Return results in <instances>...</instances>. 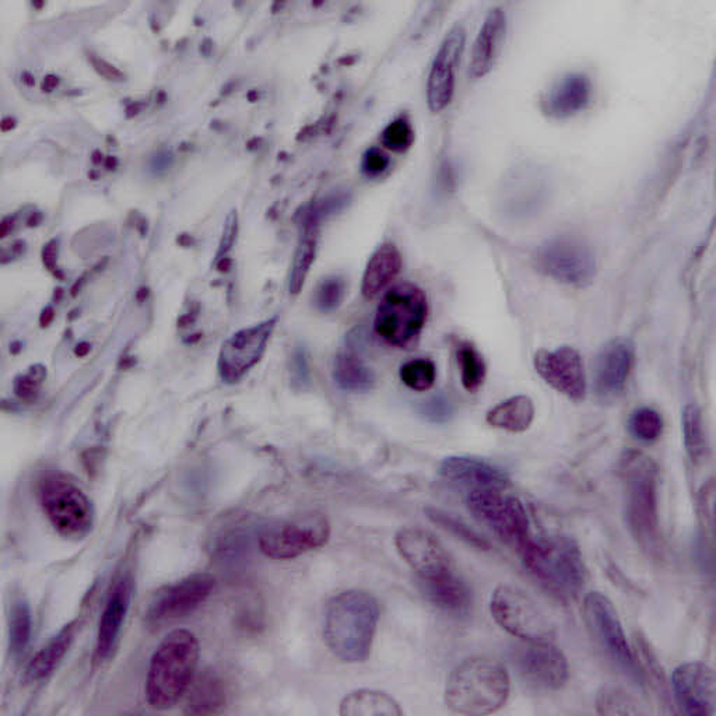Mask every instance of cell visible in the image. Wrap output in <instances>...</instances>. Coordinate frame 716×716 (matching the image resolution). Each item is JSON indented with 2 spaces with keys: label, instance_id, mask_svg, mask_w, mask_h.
Returning a JSON list of instances; mask_svg holds the SVG:
<instances>
[{
  "label": "cell",
  "instance_id": "d6986e66",
  "mask_svg": "<svg viewBox=\"0 0 716 716\" xmlns=\"http://www.w3.org/2000/svg\"><path fill=\"white\" fill-rule=\"evenodd\" d=\"M676 703L689 716H714L716 679L714 669L704 662L678 666L672 674Z\"/></svg>",
  "mask_w": 716,
  "mask_h": 716
},
{
  "label": "cell",
  "instance_id": "9a60e30c",
  "mask_svg": "<svg viewBox=\"0 0 716 716\" xmlns=\"http://www.w3.org/2000/svg\"><path fill=\"white\" fill-rule=\"evenodd\" d=\"M216 589L212 574L197 573L162 590L150 605L148 623L162 625L197 612Z\"/></svg>",
  "mask_w": 716,
  "mask_h": 716
},
{
  "label": "cell",
  "instance_id": "8992f818",
  "mask_svg": "<svg viewBox=\"0 0 716 716\" xmlns=\"http://www.w3.org/2000/svg\"><path fill=\"white\" fill-rule=\"evenodd\" d=\"M427 315V295L419 285H394L378 305L374 319L375 333L395 348H409L422 334Z\"/></svg>",
  "mask_w": 716,
  "mask_h": 716
},
{
  "label": "cell",
  "instance_id": "6da1fadb",
  "mask_svg": "<svg viewBox=\"0 0 716 716\" xmlns=\"http://www.w3.org/2000/svg\"><path fill=\"white\" fill-rule=\"evenodd\" d=\"M379 622L377 599L352 589L334 596L325 613L324 637L330 653L345 664H363L372 655Z\"/></svg>",
  "mask_w": 716,
  "mask_h": 716
},
{
  "label": "cell",
  "instance_id": "f907efd6",
  "mask_svg": "<svg viewBox=\"0 0 716 716\" xmlns=\"http://www.w3.org/2000/svg\"><path fill=\"white\" fill-rule=\"evenodd\" d=\"M105 167H107L108 169H113L117 167V160H115L114 157H108L107 163H105Z\"/></svg>",
  "mask_w": 716,
  "mask_h": 716
},
{
  "label": "cell",
  "instance_id": "5bb4252c",
  "mask_svg": "<svg viewBox=\"0 0 716 716\" xmlns=\"http://www.w3.org/2000/svg\"><path fill=\"white\" fill-rule=\"evenodd\" d=\"M524 682L540 691H557L567 683L568 660L550 641H524L514 653Z\"/></svg>",
  "mask_w": 716,
  "mask_h": 716
},
{
  "label": "cell",
  "instance_id": "52a82bcc",
  "mask_svg": "<svg viewBox=\"0 0 716 716\" xmlns=\"http://www.w3.org/2000/svg\"><path fill=\"white\" fill-rule=\"evenodd\" d=\"M536 268L554 282L584 289L598 273L595 250L577 235H555L538 248Z\"/></svg>",
  "mask_w": 716,
  "mask_h": 716
},
{
  "label": "cell",
  "instance_id": "44dd1931",
  "mask_svg": "<svg viewBox=\"0 0 716 716\" xmlns=\"http://www.w3.org/2000/svg\"><path fill=\"white\" fill-rule=\"evenodd\" d=\"M634 360V343L629 339L610 340L600 349L595 362V388L600 398L610 400L623 394Z\"/></svg>",
  "mask_w": 716,
  "mask_h": 716
},
{
  "label": "cell",
  "instance_id": "f6af8a7d",
  "mask_svg": "<svg viewBox=\"0 0 716 716\" xmlns=\"http://www.w3.org/2000/svg\"><path fill=\"white\" fill-rule=\"evenodd\" d=\"M714 492L713 482L704 485V490L701 492V507H703V515L701 517L705 520V527H708L711 530L714 529Z\"/></svg>",
  "mask_w": 716,
  "mask_h": 716
},
{
  "label": "cell",
  "instance_id": "1f68e13d",
  "mask_svg": "<svg viewBox=\"0 0 716 716\" xmlns=\"http://www.w3.org/2000/svg\"><path fill=\"white\" fill-rule=\"evenodd\" d=\"M684 447L694 463H701L707 457V434L703 413L697 404L685 406L682 414Z\"/></svg>",
  "mask_w": 716,
  "mask_h": 716
},
{
  "label": "cell",
  "instance_id": "bcb514c9",
  "mask_svg": "<svg viewBox=\"0 0 716 716\" xmlns=\"http://www.w3.org/2000/svg\"><path fill=\"white\" fill-rule=\"evenodd\" d=\"M92 63L94 69L105 79L121 80L124 78L121 70L113 67L111 63L105 62L104 59L92 58Z\"/></svg>",
  "mask_w": 716,
  "mask_h": 716
},
{
  "label": "cell",
  "instance_id": "277c9868",
  "mask_svg": "<svg viewBox=\"0 0 716 716\" xmlns=\"http://www.w3.org/2000/svg\"><path fill=\"white\" fill-rule=\"evenodd\" d=\"M510 678L503 664L484 656L465 659L450 672L445 685V704L459 715L497 713L507 703Z\"/></svg>",
  "mask_w": 716,
  "mask_h": 716
},
{
  "label": "cell",
  "instance_id": "d6a6232c",
  "mask_svg": "<svg viewBox=\"0 0 716 716\" xmlns=\"http://www.w3.org/2000/svg\"><path fill=\"white\" fill-rule=\"evenodd\" d=\"M315 228L309 227L304 238L295 249L292 270H290L289 289L290 293L298 294L302 292L305 279H307L309 269H312L315 254H317V235Z\"/></svg>",
  "mask_w": 716,
  "mask_h": 716
},
{
  "label": "cell",
  "instance_id": "f546056e",
  "mask_svg": "<svg viewBox=\"0 0 716 716\" xmlns=\"http://www.w3.org/2000/svg\"><path fill=\"white\" fill-rule=\"evenodd\" d=\"M340 715L402 716L403 711L392 695L384 691L364 689L345 695L340 704Z\"/></svg>",
  "mask_w": 716,
  "mask_h": 716
},
{
  "label": "cell",
  "instance_id": "7bdbcfd3",
  "mask_svg": "<svg viewBox=\"0 0 716 716\" xmlns=\"http://www.w3.org/2000/svg\"><path fill=\"white\" fill-rule=\"evenodd\" d=\"M389 167V159L387 154L380 152L379 149H369L367 153L364 154L363 159V172L367 174L368 177H378V175L387 172Z\"/></svg>",
  "mask_w": 716,
  "mask_h": 716
},
{
  "label": "cell",
  "instance_id": "cb8c5ba5",
  "mask_svg": "<svg viewBox=\"0 0 716 716\" xmlns=\"http://www.w3.org/2000/svg\"><path fill=\"white\" fill-rule=\"evenodd\" d=\"M508 20L504 9L494 8L485 16L479 30L470 54L469 74L472 79H482L492 72L503 51Z\"/></svg>",
  "mask_w": 716,
  "mask_h": 716
},
{
  "label": "cell",
  "instance_id": "ba28073f",
  "mask_svg": "<svg viewBox=\"0 0 716 716\" xmlns=\"http://www.w3.org/2000/svg\"><path fill=\"white\" fill-rule=\"evenodd\" d=\"M505 490H470L468 507L480 524L518 552L532 538L530 518L523 501Z\"/></svg>",
  "mask_w": 716,
  "mask_h": 716
},
{
  "label": "cell",
  "instance_id": "603a6c76",
  "mask_svg": "<svg viewBox=\"0 0 716 716\" xmlns=\"http://www.w3.org/2000/svg\"><path fill=\"white\" fill-rule=\"evenodd\" d=\"M439 474L470 490H505L509 485V476L504 469L465 455L445 458L439 465Z\"/></svg>",
  "mask_w": 716,
  "mask_h": 716
},
{
  "label": "cell",
  "instance_id": "2e32d148",
  "mask_svg": "<svg viewBox=\"0 0 716 716\" xmlns=\"http://www.w3.org/2000/svg\"><path fill=\"white\" fill-rule=\"evenodd\" d=\"M467 44V32L457 24L449 30L433 59L427 78V104L430 111L438 114L453 103L457 87V69Z\"/></svg>",
  "mask_w": 716,
  "mask_h": 716
},
{
  "label": "cell",
  "instance_id": "b9f144b4",
  "mask_svg": "<svg viewBox=\"0 0 716 716\" xmlns=\"http://www.w3.org/2000/svg\"><path fill=\"white\" fill-rule=\"evenodd\" d=\"M420 413H422L423 418L429 420L430 423H447L454 415V404L450 403V400L447 397H444V395H435V397L430 398L427 402L422 404Z\"/></svg>",
  "mask_w": 716,
  "mask_h": 716
},
{
  "label": "cell",
  "instance_id": "e575fe53",
  "mask_svg": "<svg viewBox=\"0 0 716 716\" xmlns=\"http://www.w3.org/2000/svg\"><path fill=\"white\" fill-rule=\"evenodd\" d=\"M32 637V610L26 599H17L12 606L9 622V644L14 656L26 650Z\"/></svg>",
  "mask_w": 716,
  "mask_h": 716
},
{
  "label": "cell",
  "instance_id": "c3c4849f",
  "mask_svg": "<svg viewBox=\"0 0 716 716\" xmlns=\"http://www.w3.org/2000/svg\"><path fill=\"white\" fill-rule=\"evenodd\" d=\"M14 127H16V121L10 117L4 118L2 124H0V128H2L3 132H9V130H12Z\"/></svg>",
  "mask_w": 716,
  "mask_h": 716
},
{
  "label": "cell",
  "instance_id": "d4e9b609",
  "mask_svg": "<svg viewBox=\"0 0 716 716\" xmlns=\"http://www.w3.org/2000/svg\"><path fill=\"white\" fill-rule=\"evenodd\" d=\"M402 270V255L397 245L384 244L368 259L363 274L362 292L365 298L378 297Z\"/></svg>",
  "mask_w": 716,
  "mask_h": 716
},
{
  "label": "cell",
  "instance_id": "30bf717a",
  "mask_svg": "<svg viewBox=\"0 0 716 716\" xmlns=\"http://www.w3.org/2000/svg\"><path fill=\"white\" fill-rule=\"evenodd\" d=\"M494 622L520 641H550L554 625L529 595L510 585H500L490 600Z\"/></svg>",
  "mask_w": 716,
  "mask_h": 716
},
{
  "label": "cell",
  "instance_id": "9c48e42d",
  "mask_svg": "<svg viewBox=\"0 0 716 716\" xmlns=\"http://www.w3.org/2000/svg\"><path fill=\"white\" fill-rule=\"evenodd\" d=\"M44 514L64 539L86 538L93 528L94 510L82 489L64 476H51L39 490Z\"/></svg>",
  "mask_w": 716,
  "mask_h": 716
},
{
  "label": "cell",
  "instance_id": "ac0fdd59",
  "mask_svg": "<svg viewBox=\"0 0 716 716\" xmlns=\"http://www.w3.org/2000/svg\"><path fill=\"white\" fill-rule=\"evenodd\" d=\"M400 557L419 575L420 579L433 580L453 573L454 564L447 549L429 530L400 529L395 538Z\"/></svg>",
  "mask_w": 716,
  "mask_h": 716
},
{
  "label": "cell",
  "instance_id": "e0dca14e",
  "mask_svg": "<svg viewBox=\"0 0 716 716\" xmlns=\"http://www.w3.org/2000/svg\"><path fill=\"white\" fill-rule=\"evenodd\" d=\"M535 369L545 384L565 398L579 402L587 395V374L583 355L571 345L540 350L535 355Z\"/></svg>",
  "mask_w": 716,
  "mask_h": 716
},
{
  "label": "cell",
  "instance_id": "4316f807",
  "mask_svg": "<svg viewBox=\"0 0 716 716\" xmlns=\"http://www.w3.org/2000/svg\"><path fill=\"white\" fill-rule=\"evenodd\" d=\"M424 587L427 598L444 612L462 615L472 608V590L455 571L437 579L425 580Z\"/></svg>",
  "mask_w": 716,
  "mask_h": 716
},
{
  "label": "cell",
  "instance_id": "ee69618b",
  "mask_svg": "<svg viewBox=\"0 0 716 716\" xmlns=\"http://www.w3.org/2000/svg\"><path fill=\"white\" fill-rule=\"evenodd\" d=\"M44 378V372H30L26 375H22V378L17 379L16 383V394L22 399L33 398L42 385Z\"/></svg>",
  "mask_w": 716,
  "mask_h": 716
},
{
  "label": "cell",
  "instance_id": "4dcf8cb0",
  "mask_svg": "<svg viewBox=\"0 0 716 716\" xmlns=\"http://www.w3.org/2000/svg\"><path fill=\"white\" fill-rule=\"evenodd\" d=\"M333 379L345 392H368L377 383L372 368L352 349L339 353L334 360Z\"/></svg>",
  "mask_w": 716,
  "mask_h": 716
},
{
  "label": "cell",
  "instance_id": "484cf974",
  "mask_svg": "<svg viewBox=\"0 0 716 716\" xmlns=\"http://www.w3.org/2000/svg\"><path fill=\"white\" fill-rule=\"evenodd\" d=\"M79 629V620H73V622L64 625L58 634H55L52 638H49L48 643L33 656L26 670V679L30 683L42 682V680L47 679L48 676L55 672V669L67 656L69 648L72 647Z\"/></svg>",
  "mask_w": 716,
  "mask_h": 716
},
{
  "label": "cell",
  "instance_id": "f35d334b",
  "mask_svg": "<svg viewBox=\"0 0 716 716\" xmlns=\"http://www.w3.org/2000/svg\"><path fill=\"white\" fill-rule=\"evenodd\" d=\"M629 427L635 438L643 443H655L664 433V419L658 410L644 406L631 414Z\"/></svg>",
  "mask_w": 716,
  "mask_h": 716
},
{
  "label": "cell",
  "instance_id": "7dc6e473",
  "mask_svg": "<svg viewBox=\"0 0 716 716\" xmlns=\"http://www.w3.org/2000/svg\"><path fill=\"white\" fill-rule=\"evenodd\" d=\"M59 84V79L57 77H54V74H49V77L44 79L43 83V90L44 92H52L55 87H57Z\"/></svg>",
  "mask_w": 716,
  "mask_h": 716
},
{
  "label": "cell",
  "instance_id": "836d02e7",
  "mask_svg": "<svg viewBox=\"0 0 716 716\" xmlns=\"http://www.w3.org/2000/svg\"><path fill=\"white\" fill-rule=\"evenodd\" d=\"M458 365L463 388L468 392H478L483 387L485 375H488V367H485L483 355L479 353V350L473 344L469 342L460 343L458 348Z\"/></svg>",
  "mask_w": 716,
  "mask_h": 716
},
{
  "label": "cell",
  "instance_id": "ab89813d",
  "mask_svg": "<svg viewBox=\"0 0 716 716\" xmlns=\"http://www.w3.org/2000/svg\"><path fill=\"white\" fill-rule=\"evenodd\" d=\"M380 142L395 153L408 152L414 142L412 124L406 117L394 119L380 134Z\"/></svg>",
  "mask_w": 716,
  "mask_h": 716
},
{
  "label": "cell",
  "instance_id": "f1b7e54d",
  "mask_svg": "<svg viewBox=\"0 0 716 716\" xmlns=\"http://www.w3.org/2000/svg\"><path fill=\"white\" fill-rule=\"evenodd\" d=\"M488 423L494 429L508 433H524L529 430L535 420L533 400L527 395H517L494 406L485 415Z\"/></svg>",
  "mask_w": 716,
  "mask_h": 716
},
{
  "label": "cell",
  "instance_id": "7a4b0ae2",
  "mask_svg": "<svg viewBox=\"0 0 716 716\" xmlns=\"http://www.w3.org/2000/svg\"><path fill=\"white\" fill-rule=\"evenodd\" d=\"M525 570L561 602H573L587 584V565L578 544L567 536L533 539L519 550Z\"/></svg>",
  "mask_w": 716,
  "mask_h": 716
},
{
  "label": "cell",
  "instance_id": "4fadbf2b",
  "mask_svg": "<svg viewBox=\"0 0 716 716\" xmlns=\"http://www.w3.org/2000/svg\"><path fill=\"white\" fill-rule=\"evenodd\" d=\"M277 318L265 320L234 333L220 349L218 369L224 384H237L255 367L267 352Z\"/></svg>",
  "mask_w": 716,
  "mask_h": 716
},
{
  "label": "cell",
  "instance_id": "8fae6325",
  "mask_svg": "<svg viewBox=\"0 0 716 716\" xmlns=\"http://www.w3.org/2000/svg\"><path fill=\"white\" fill-rule=\"evenodd\" d=\"M330 525L320 514L280 520L260 532V552L272 560H294L328 543Z\"/></svg>",
  "mask_w": 716,
  "mask_h": 716
},
{
  "label": "cell",
  "instance_id": "74e56055",
  "mask_svg": "<svg viewBox=\"0 0 716 716\" xmlns=\"http://www.w3.org/2000/svg\"><path fill=\"white\" fill-rule=\"evenodd\" d=\"M427 517L433 520L434 524L439 525L441 528L448 530V532L457 536L458 539L463 540L465 543L472 545L474 549L484 550L488 552L490 550V543L488 540L483 539L476 530L469 528L467 524L462 520L453 517V515L444 513V510L427 508L425 510Z\"/></svg>",
  "mask_w": 716,
  "mask_h": 716
},
{
  "label": "cell",
  "instance_id": "7c38bea8",
  "mask_svg": "<svg viewBox=\"0 0 716 716\" xmlns=\"http://www.w3.org/2000/svg\"><path fill=\"white\" fill-rule=\"evenodd\" d=\"M584 619L599 647L614 660L615 664L627 670L631 676L641 678L634 650L631 649L627 637L612 600L602 592H590L584 599Z\"/></svg>",
  "mask_w": 716,
  "mask_h": 716
},
{
  "label": "cell",
  "instance_id": "8d00e7d4",
  "mask_svg": "<svg viewBox=\"0 0 716 716\" xmlns=\"http://www.w3.org/2000/svg\"><path fill=\"white\" fill-rule=\"evenodd\" d=\"M399 377L409 389L425 392L432 389L437 380V367L430 360H412L400 367Z\"/></svg>",
  "mask_w": 716,
  "mask_h": 716
},
{
  "label": "cell",
  "instance_id": "d590c367",
  "mask_svg": "<svg viewBox=\"0 0 716 716\" xmlns=\"http://www.w3.org/2000/svg\"><path fill=\"white\" fill-rule=\"evenodd\" d=\"M638 705L629 693L615 685H603L596 695V709L600 715H638Z\"/></svg>",
  "mask_w": 716,
  "mask_h": 716
},
{
  "label": "cell",
  "instance_id": "5b68a950",
  "mask_svg": "<svg viewBox=\"0 0 716 716\" xmlns=\"http://www.w3.org/2000/svg\"><path fill=\"white\" fill-rule=\"evenodd\" d=\"M625 517L629 528L644 549L653 550L659 540V469L641 450H625L619 462Z\"/></svg>",
  "mask_w": 716,
  "mask_h": 716
},
{
  "label": "cell",
  "instance_id": "3957f363",
  "mask_svg": "<svg viewBox=\"0 0 716 716\" xmlns=\"http://www.w3.org/2000/svg\"><path fill=\"white\" fill-rule=\"evenodd\" d=\"M200 656L197 635L174 630L160 643L150 659L146 700L153 709H172L192 685Z\"/></svg>",
  "mask_w": 716,
  "mask_h": 716
},
{
  "label": "cell",
  "instance_id": "60d3db41",
  "mask_svg": "<svg viewBox=\"0 0 716 716\" xmlns=\"http://www.w3.org/2000/svg\"><path fill=\"white\" fill-rule=\"evenodd\" d=\"M345 295L344 279L329 277L324 279L315 292V305L320 313H333L342 305Z\"/></svg>",
  "mask_w": 716,
  "mask_h": 716
},
{
  "label": "cell",
  "instance_id": "7402d4cb",
  "mask_svg": "<svg viewBox=\"0 0 716 716\" xmlns=\"http://www.w3.org/2000/svg\"><path fill=\"white\" fill-rule=\"evenodd\" d=\"M130 600H132V580L129 577H121L109 592L99 619L94 650L95 662H107L117 653Z\"/></svg>",
  "mask_w": 716,
  "mask_h": 716
},
{
  "label": "cell",
  "instance_id": "681fc988",
  "mask_svg": "<svg viewBox=\"0 0 716 716\" xmlns=\"http://www.w3.org/2000/svg\"><path fill=\"white\" fill-rule=\"evenodd\" d=\"M23 82L26 83L27 86H34V79L30 73H23Z\"/></svg>",
  "mask_w": 716,
  "mask_h": 716
},
{
  "label": "cell",
  "instance_id": "83f0119b",
  "mask_svg": "<svg viewBox=\"0 0 716 716\" xmlns=\"http://www.w3.org/2000/svg\"><path fill=\"white\" fill-rule=\"evenodd\" d=\"M188 693L185 714L218 715L224 713L227 705V690L223 680L210 670L193 680Z\"/></svg>",
  "mask_w": 716,
  "mask_h": 716
},
{
  "label": "cell",
  "instance_id": "ffe728a7",
  "mask_svg": "<svg viewBox=\"0 0 716 716\" xmlns=\"http://www.w3.org/2000/svg\"><path fill=\"white\" fill-rule=\"evenodd\" d=\"M594 83L585 72H568L555 79L540 98V109L545 117L568 119L592 104Z\"/></svg>",
  "mask_w": 716,
  "mask_h": 716
}]
</instances>
